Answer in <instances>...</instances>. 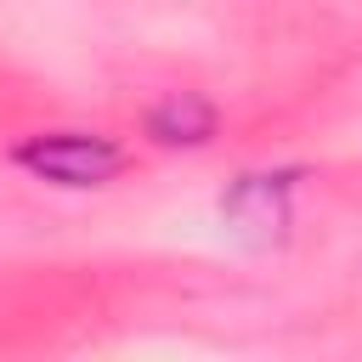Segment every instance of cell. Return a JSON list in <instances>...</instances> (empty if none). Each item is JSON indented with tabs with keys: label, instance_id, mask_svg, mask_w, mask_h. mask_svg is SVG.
I'll list each match as a JSON object with an SVG mask.
<instances>
[{
	"label": "cell",
	"instance_id": "cell-1",
	"mask_svg": "<svg viewBox=\"0 0 362 362\" xmlns=\"http://www.w3.org/2000/svg\"><path fill=\"white\" fill-rule=\"evenodd\" d=\"M17 164L51 187H107L124 170V153L107 136H85V130H51V136H28L17 147Z\"/></svg>",
	"mask_w": 362,
	"mask_h": 362
},
{
	"label": "cell",
	"instance_id": "cell-2",
	"mask_svg": "<svg viewBox=\"0 0 362 362\" xmlns=\"http://www.w3.org/2000/svg\"><path fill=\"white\" fill-rule=\"evenodd\" d=\"M209 130H215V113H209L198 96H187V90L170 96V102L153 113V136H158V141H204Z\"/></svg>",
	"mask_w": 362,
	"mask_h": 362
}]
</instances>
